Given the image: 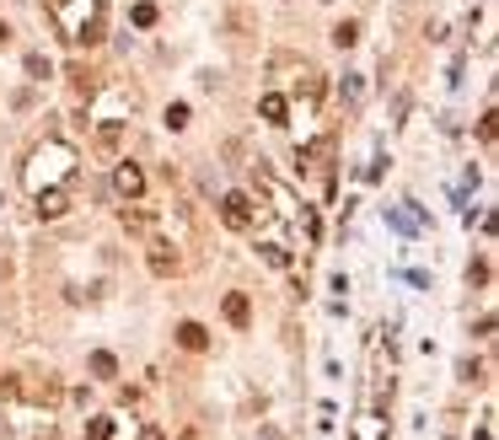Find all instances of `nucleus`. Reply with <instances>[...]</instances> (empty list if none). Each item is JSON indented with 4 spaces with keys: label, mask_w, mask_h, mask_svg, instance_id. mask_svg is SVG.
Instances as JSON below:
<instances>
[{
    "label": "nucleus",
    "mask_w": 499,
    "mask_h": 440,
    "mask_svg": "<svg viewBox=\"0 0 499 440\" xmlns=\"http://www.w3.org/2000/svg\"><path fill=\"white\" fill-rule=\"evenodd\" d=\"M119 220H124V231H134V236H150V226H156V220H150V209H140V204H129Z\"/></svg>",
    "instance_id": "11"
},
{
    "label": "nucleus",
    "mask_w": 499,
    "mask_h": 440,
    "mask_svg": "<svg viewBox=\"0 0 499 440\" xmlns=\"http://www.w3.org/2000/svg\"><path fill=\"white\" fill-rule=\"evenodd\" d=\"M129 22H134V27H156V22H161V11L150 6V0H140V6L129 11Z\"/></svg>",
    "instance_id": "15"
},
{
    "label": "nucleus",
    "mask_w": 499,
    "mask_h": 440,
    "mask_svg": "<svg viewBox=\"0 0 499 440\" xmlns=\"http://www.w3.org/2000/svg\"><path fill=\"white\" fill-rule=\"evenodd\" d=\"M119 145H124V123H102V129H97V150H102V156H119Z\"/></svg>",
    "instance_id": "13"
},
{
    "label": "nucleus",
    "mask_w": 499,
    "mask_h": 440,
    "mask_svg": "<svg viewBox=\"0 0 499 440\" xmlns=\"http://www.w3.org/2000/svg\"><path fill=\"white\" fill-rule=\"evenodd\" d=\"M177 269H183L177 247H167V242H150V274H156V280H172Z\"/></svg>",
    "instance_id": "5"
},
{
    "label": "nucleus",
    "mask_w": 499,
    "mask_h": 440,
    "mask_svg": "<svg viewBox=\"0 0 499 440\" xmlns=\"http://www.w3.org/2000/svg\"><path fill=\"white\" fill-rule=\"evenodd\" d=\"M54 6H65V0H54Z\"/></svg>",
    "instance_id": "25"
},
{
    "label": "nucleus",
    "mask_w": 499,
    "mask_h": 440,
    "mask_svg": "<svg viewBox=\"0 0 499 440\" xmlns=\"http://www.w3.org/2000/svg\"><path fill=\"white\" fill-rule=\"evenodd\" d=\"M27 194H54V188H70L75 194V150L65 140H43V145L27 156V172H22Z\"/></svg>",
    "instance_id": "1"
},
{
    "label": "nucleus",
    "mask_w": 499,
    "mask_h": 440,
    "mask_svg": "<svg viewBox=\"0 0 499 440\" xmlns=\"http://www.w3.org/2000/svg\"><path fill=\"white\" fill-rule=\"evenodd\" d=\"M387 215H392V226H397V231H414V226H419V220H414V215H408V204H397V209H387Z\"/></svg>",
    "instance_id": "20"
},
{
    "label": "nucleus",
    "mask_w": 499,
    "mask_h": 440,
    "mask_svg": "<svg viewBox=\"0 0 499 440\" xmlns=\"http://www.w3.org/2000/svg\"><path fill=\"white\" fill-rule=\"evenodd\" d=\"M33 204H38V215H43V220H60L65 209H70V188H54V194H38Z\"/></svg>",
    "instance_id": "8"
},
{
    "label": "nucleus",
    "mask_w": 499,
    "mask_h": 440,
    "mask_svg": "<svg viewBox=\"0 0 499 440\" xmlns=\"http://www.w3.org/2000/svg\"><path fill=\"white\" fill-rule=\"evenodd\" d=\"M280 70H290V92H295V102H306V108H312V102H322V70H317V65H306V60H290V54H280Z\"/></svg>",
    "instance_id": "2"
},
{
    "label": "nucleus",
    "mask_w": 499,
    "mask_h": 440,
    "mask_svg": "<svg viewBox=\"0 0 499 440\" xmlns=\"http://www.w3.org/2000/svg\"><path fill=\"white\" fill-rule=\"evenodd\" d=\"M113 188H119L124 199H140L146 194V172L134 167V161H119V167H113Z\"/></svg>",
    "instance_id": "4"
},
{
    "label": "nucleus",
    "mask_w": 499,
    "mask_h": 440,
    "mask_svg": "<svg viewBox=\"0 0 499 440\" xmlns=\"http://www.w3.org/2000/svg\"><path fill=\"white\" fill-rule=\"evenodd\" d=\"M220 220H226L231 231H253V226H258V209H253V199H247V194H226V199H220Z\"/></svg>",
    "instance_id": "3"
},
{
    "label": "nucleus",
    "mask_w": 499,
    "mask_h": 440,
    "mask_svg": "<svg viewBox=\"0 0 499 440\" xmlns=\"http://www.w3.org/2000/svg\"><path fill=\"white\" fill-rule=\"evenodd\" d=\"M258 119L263 123H285L290 119V102H285L280 92H263V97H258Z\"/></svg>",
    "instance_id": "7"
},
{
    "label": "nucleus",
    "mask_w": 499,
    "mask_h": 440,
    "mask_svg": "<svg viewBox=\"0 0 499 440\" xmlns=\"http://www.w3.org/2000/svg\"><path fill=\"white\" fill-rule=\"evenodd\" d=\"M27 75H33V81H49V75H54V65L43 60V54H27Z\"/></svg>",
    "instance_id": "18"
},
{
    "label": "nucleus",
    "mask_w": 499,
    "mask_h": 440,
    "mask_svg": "<svg viewBox=\"0 0 499 440\" xmlns=\"http://www.w3.org/2000/svg\"><path fill=\"white\" fill-rule=\"evenodd\" d=\"M86 440H113V419H108V414H97L92 424H86Z\"/></svg>",
    "instance_id": "17"
},
{
    "label": "nucleus",
    "mask_w": 499,
    "mask_h": 440,
    "mask_svg": "<svg viewBox=\"0 0 499 440\" xmlns=\"http://www.w3.org/2000/svg\"><path fill=\"white\" fill-rule=\"evenodd\" d=\"M333 43H339V49H354V43H360V22H339L333 27Z\"/></svg>",
    "instance_id": "16"
},
{
    "label": "nucleus",
    "mask_w": 499,
    "mask_h": 440,
    "mask_svg": "<svg viewBox=\"0 0 499 440\" xmlns=\"http://www.w3.org/2000/svg\"><path fill=\"white\" fill-rule=\"evenodd\" d=\"M328 161H333V135H322V140H317V145L301 156V167H306V172H317V177L328 183Z\"/></svg>",
    "instance_id": "6"
},
{
    "label": "nucleus",
    "mask_w": 499,
    "mask_h": 440,
    "mask_svg": "<svg viewBox=\"0 0 499 440\" xmlns=\"http://www.w3.org/2000/svg\"><path fill=\"white\" fill-rule=\"evenodd\" d=\"M167 129H188V102H172L167 108Z\"/></svg>",
    "instance_id": "19"
},
{
    "label": "nucleus",
    "mask_w": 499,
    "mask_h": 440,
    "mask_svg": "<svg viewBox=\"0 0 499 440\" xmlns=\"http://www.w3.org/2000/svg\"><path fill=\"white\" fill-rule=\"evenodd\" d=\"M177 343H183L188 355H204V349H209V333L199 328V322H183V328H177Z\"/></svg>",
    "instance_id": "10"
},
{
    "label": "nucleus",
    "mask_w": 499,
    "mask_h": 440,
    "mask_svg": "<svg viewBox=\"0 0 499 440\" xmlns=\"http://www.w3.org/2000/svg\"><path fill=\"white\" fill-rule=\"evenodd\" d=\"M140 440H167V435H161L156 424H146V429H140Z\"/></svg>",
    "instance_id": "22"
},
{
    "label": "nucleus",
    "mask_w": 499,
    "mask_h": 440,
    "mask_svg": "<svg viewBox=\"0 0 499 440\" xmlns=\"http://www.w3.org/2000/svg\"><path fill=\"white\" fill-rule=\"evenodd\" d=\"M92 376H97V381H113V376H119V360H113L108 349H97V355H92Z\"/></svg>",
    "instance_id": "14"
},
{
    "label": "nucleus",
    "mask_w": 499,
    "mask_h": 440,
    "mask_svg": "<svg viewBox=\"0 0 499 440\" xmlns=\"http://www.w3.org/2000/svg\"><path fill=\"white\" fill-rule=\"evenodd\" d=\"M6 43H11V27H6V22H0V49H6Z\"/></svg>",
    "instance_id": "23"
},
{
    "label": "nucleus",
    "mask_w": 499,
    "mask_h": 440,
    "mask_svg": "<svg viewBox=\"0 0 499 440\" xmlns=\"http://www.w3.org/2000/svg\"><path fill=\"white\" fill-rule=\"evenodd\" d=\"M467 280H473V285H488V263H483V258H478L473 269H467Z\"/></svg>",
    "instance_id": "21"
},
{
    "label": "nucleus",
    "mask_w": 499,
    "mask_h": 440,
    "mask_svg": "<svg viewBox=\"0 0 499 440\" xmlns=\"http://www.w3.org/2000/svg\"><path fill=\"white\" fill-rule=\"evenodd\" d=\"M226 322H231V328H247V322H253V301H247L242 290L226 295Z\"/></svg>",
    "instance_id": "9"
},
{
    "label": "nucleus",
    "mask_w": 499,
    "mask_h": 440,
    "mask_svg": "<svg viewBox=\"0 0 499 440\" xmlns=\"http://www.w3.org/2000/svg\"><path fill=\"white\" fill-rule=\"evenodd\" d=\"M97 81H102V75L92 70V65H81V60L70 65V86H75V92H81V97H92V92H97Z\"/></svg>",
    "instance_id": "12"
},
{
    "label": "nucleus",
    "mask_w": 499,
    "mask_h": 440,
    "mask_svg": "<svg viewBox=\"0 0 499 440\" xmlns=\"http://www.w3.org/2000/svg\"><path fill=\"white\" fill-rule=\"evenodd\" d=\"M473 440H494V429H488V424H483V429H478V435H473Z\"/></svg>",
    "instance_id": "24"
}]
</instances>
